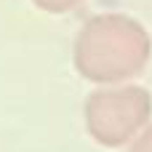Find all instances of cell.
Here are the masks:
<instances>
[{
  "label": "cell",
  "instance_id": "cell-3",
  "mask_svg": "<svg viewBox=\"0 0 152 152\" xmlns=\"http://www.w3.org/2000/svg\"><path fill=\"white\" fill-rule=\"evenodd\" d=\"M32 3L45 13H67V11H75L77 5H83L86 0H32Z\"/></svg>",
  "mask_w": 152,
  "mask_h": 152
},
{
  "label": "cell",
  "instance_id": "cell-2",
  "mask_svg": "<svg viewBox=\"0 0 152 152\" xmlns=\"http://www.w3.org/2000/svg\"><path fill=\"white\" fill-rule=\"evenodd\" d=\"M152 118V96L144 86L112 83L88 94L83 120L88 136L102 147H126Z\"/></svg>",
  "mask_w": 152,
  "mask_h": 152
},
{
  "label": "cell",
  "instance_id": "cell-1",
  "mask_svg": "<svg viewBox=\"0 0 152 152\" xmlns=\"http://www.w3.org/2000/svg\"><path fill=\"white\" fill-rule=\"evenodd\" d=\"M152 56L150 32L142 21L126 13L91 16L72 45V61L80 77L96 86L134 80Z\"/></svg>",
  "mask_w": 152,
  "mask_h": 152
},
{
  "label": "cell",
  "instance_id": "cell-4",
  "mask_svg": "<svg viewBox=\"0 0 152 152\" xmlns=\"http://www.w3.org/2000/svg\"><path fill=\"white\" fill-rule=\"evenodd\" d=\"M128 152H152V123H147V126L128 142Z\"/></svg>",
  "mask_w": 152,
  "mask_h": 152
}]
</instances>
